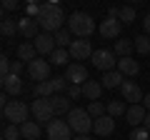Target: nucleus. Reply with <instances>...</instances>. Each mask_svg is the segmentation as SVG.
<instances>
[{
  "label": "nucleus",
  "instance_id": "obj_24",
  "mask_svg": "<svg viewBox=\"0 0 150 140\" xmlns=\"http://www.w3.org/2000/svg\"><path fill=\"white\" fill-rule=\"evenodd\" d=\"M20 133L25 140H38L40 138V123H35V120H28V123L20 125Z\"/></svg>",
  "mask_w": 150,
  "mask_h": 140
},
{
  "label": "nucleus",
  "instance_id": "obj_39",
  "mask_svg": "<svg viewBox=\"0 0 150 140\" xmlns=\"http://www.w3.org/2000/svg\"><path fill=\"white\" fill-rule=\"evenodd\" d=\"M10 10H18V3H15V0H5V3H3V15L10 13Z\"/></svg>",
  "mask_w": 150,
  "mask_h": 140
},
{
  "label": "nucleus",
  "instance_id": "obj_23",
  "mask_svg": "<svg viewBox=\"0 0 150 140\" xmlns=\"http://www.w3.org/2000/svg\"><path fill=\"white\" fill-rule=\"evenodd\" d=\"M38 58V50H35V45L33 43H23V45H18V60H23V63H33V60Z\"/></svg>",
  "mask_w": 150,
  "mask_h": 140
},
{
  "label": "nucleus",
  "instance_id": "obj_42",
  "mask_svg": "<svg viewBox=\"0 0 150 140\" xmlns=\"http://www.w3.org/2000/svg\"><path fill=\"white\" fill-rule=\"evenodd\" d=\"M143 128H145V130H148V133H150V113L145 115V123H143Z\"/></svg>",
  "mask_w": 150,
  "mask_h": 140
},
{
  "label": "nucleus",
  "instance_id": "obj_36",
  "mask_svg": "<svg viewBox=\"0 0 150 140\" xmlns=\"http://www.w3.org/2000/svg\"><path fill=\"white\" fill-rule=\"evenodd\" d=\"M128 140H150V133H148L145 128H133Z\"/></svg>",
  "mask_w": 150,
  "mask_h": 140
},
{
  "label": "nucleus",
  "instance_id": "obj_13",
  "mask_svg": "<svg viewBox=\"0 0 150 140\" xmlns=\"http://www.w3.org/2000/svg\"><path fill=\"white\" fill-rule=\"evenodd\" d=\"M38 28H40V23L35 20V18H28V15H23L20 20H18V33H20L23 38H28V40H35L40 33H38Z\"/></svg>",
  "mask_w": 150,
  "mask_h": 140
},
{
  "label": "nucleus",
  "instance_id": "obj_41",
  "mask_svg": "<svg viewBox=\"0 0 150 140\" xmlns=\"http://www.w3.org/2000/svg\"><path fill=\"white\" fill-rule=\"evenodd\" d=\"M143 108L150 113V95H145V98H143Z\"/></svg>",
  "mask_w": 150,
  "mask_h": 140
},
{
  "label": "nucleus",
  "instance_id": "obj_34",
  "mask_svg": "<svg viewBox=\"0 0 150 140\" xmlns=\"http://www.w3.org/2000/svg\"><path fill=\"white\" fill-rule=\"evenodd\" d=\"M120 23H123V25H130V23H135V8H133V5L120 8Z\"/></svg>",
  "mask_w": 150,
  "mask_h": 140
},
{
  "label": "nucleus",
  "instance_id": "obj_40",
  "mask_svg": "<svg viewBox=\"0 0 150 140\" xmlns=\"http://www.w3.org/2000/svg\"><path fill=\"white\" fill-rule=\"evenodd\" d=\"M143 28H145V35H150V15H145V20H143Z\"/></svg>",
  "mask_w": 150,
  "mask_h": 140
},
{
  "label": "nucleus",
  "instance_id": "obj_2",
  "mask_svg": "<svg viewBox=\"0 0 150 140\" xmlns=\"http://www.w3.org/2000/svg\"><path fill=\"white\" fill-rule=\"evenodd\" d=\"M68 30L73 33V38H80V40H88L95 33V20H93L88 13H73L68 18Z\"/></svg>",
  "mask_w": 150,
  "mask_h": 140
},
{
  "label": "nucleus",
  "instance_id": "obj_21",
  "mask_svg": "<svg viewBox=\"0 0 150 140\" xmlns=\"http://www.w3.org/2000/svg\"><path fill=\"white\" fill-rule=\"evenodd\" d=\"M100 93H103V85L98 80H88L85 85H83V98L90 103H98L100 100Z\"/></svg>",
  "mask_w": 150,
  "mask_h": 140
},
{
  "label": "nucleus",
  "instance_id": "obj_27",
  "mask_svg": "<svg viewBox=\"0 0 150 140\" xmlns=\"http://www.w3.org/2000/svg\"><path fill=\"white\" fill-rule=\"evenodd\" d=\"M50 85H53L55 95H63V93H68L70 83H68V78H65V75H55V78H50Z\"/></svg>",
  "mask_w": 150,
  "mask_h": 140
},
{
  "label": "nucleus",
  "instance_id": "obj_26",
  "mask_svg": "<svg viewBox=\"0 0 150 140\" xmlns=\"http://www.w3.org/2000/svg\"><path fill=\"white\" fill-rule=\"evenodd\" d=\"M55 45H58V48H65V50H68L70 45H73V33H70L68 28L58 30V33H55Z\"/></svg>",
  "mask_w": 150,
  "mask_h": 140
},
{
  "label": "nucleus",
  "instance_id": "obj_14",
  "mask_svg": "<svg viewBox=\"0 0 150 140\" xmlns=\"http://www.w3.org/2000/svg\"><path fill=\"white\" fill-rule=\"evenodd\" d=\"M70 58H75V60H88V58H93V45H90V40H73V45H70Z\"/></svg>",
  "mask_w": 150,
  "mask_h": 140
},
{
  "label": "nucleus",
  "instance_id": "obj_22",
  "mask_svg": "<svg viewBox=\"0 0 150 140\" xmlns=\"http://www.w3.org/2000/svg\"><path fill=\"white\" fill-rule=\"evenodd\" d=\"M133 50H135V43L133 40H115V48H112V53L120 58H133Z\"/></svg>",
  "mask_w": 150,
  "mask_h": 140
},
{
  "label": "nucleus",
  "instance_id": "obj_4",
  "mask_svg": "<svg viewBox=\"0 0 150 140\" xmlns=\"http://www.w3.org/2000/svg\"><path fill=\"white\" fill-rule=\"evenodd\" d=\"M93 123L95 120L88 115V110H83V108H73L68 113V125H70V130L73 133H78V135H88L93 130Z\"/></svg>",
  "mask_w": 150,
  "mask_h": 140
},
{
  "label": "nucleus",
  "instance_id": "obj_30",
  "mask_svg": "<svg viewBox=\"0 0 150 140\" xmlns=\"http://www.w3.org/2000/svg\"><path fill=\"white\" fill-rule=\"evenodd\" d=\"M33 95H35V98H45V100H48V98H53L55 93H53L50 80H48V83H38V85H33Z\"/></svg>",
  "mask_w": 150,
  "mask_h": 140
},
{
  "label": "nucleus",
  "instance_id": "obj_15",
  "mask_svg": "<svg viewBox=\"0 0 150 140\" xmlns=\"http://www.w3.org/2000/svg\"><path fill=\"white\" fill-rule=\"evenodd\" d=\"M25 90L23 88V80H20V75H8V78H3V93L5 95H10V98H15L18 100V95Z\"/></svg>",
  "mask_w": 150,
  "mask_h": 140
},
{
  "label": "nucleus",
  "instance_id": "obj_10",
  "mask_svg": "<svg viewBox=\"0 0 150 140\" xmlns=\"http://www.w3.org/2000/svg\"><path fill=\"white\" fill-rule=\"evenodd\" d=\"M120 95H123V100L130 103V105H143V98H145L135 80H125L123 85H120Z\"/></svg>",
  "mask_w": 150,
  "mask_h": 140
},
{
  "label": "nucleus",
  "instance_id": "obj_32",
  "mask_svg": "<svg viewBox=\"0 0 150 140\" xmlns=\"http://www.w3.org/2000/svg\"><path fill=\"white\" fill-rule=\"evenodd\" d=\"M68 60H70V50H65V48H58L50 55V65H68Z\"/></svg>",
  "mask_w": 150,
  "mask_h": 140
},
{
  "label": "nucleus",
  "instance_id": "obj_18",
  "mask_svg": "<svg viewBox=\"0 0 150 140\" xmlns=\"http://www.w3.org/2000/svg\"><path fill=\"white\" fill-rule=\"evenodd\" d=\"M118 73H123L125 78H135L140 73V63L135 58H120L118 60Z\"/></svg>",
  "mask_w": 150,
  "mask_h": 140
},
{
  "label": "nucleus",
  "instance_id": "obj_38",
  "mask_svg": "<svg viewBox=\"0 0 150 140\" xmlns=\"http://www.w3.org/2000/svg\"><path fill=\"white\" fill-rule=\"evenodd\" d=\"M65 95H68L70 100H75V98H80V95H83V85H70Z\"/></svg>",
  "mask_w": 150,
  "mask_h": 140
},
{
  "label": "nucleus",
  "instance_id": "obj_20",
  "mask_svg": "<svg viewBox=\"0 0 150 140\" xmlns=\"http://www.w3.org/2000/svg\"><path fill=\"white\" fill-rule=\"evenodd\" d=\"M50 105H53V113H55V118H60V115H68L70 110V98L68 95H53L50 98Z\"/></svg>",
  "mask_w": 150,
  "mask_h": 140
},
{
  "label": "nucleus",
  "instance_id": "obj_29",
  "mask_svg": "<svg viewBox=\"0 0 150 140\" xmlns=\"http://www.w3.org/2000/svg\"><path fill=\"white\" fill-rule=\"evenodd\" d=\"M0 33H3V38H13L18 33V20H13V18H3V23H0Z\"/></svg>",
  "mask_w": 150,
  "mask_h": 140
},
{
  "label": "nucleus",
  "instance_id": "obj_43",
  "mask_svg": "<svg viewBox=\"0 0 150 140\" xmlns=\"http://www.w3.org/2000/svg\"><path fill=\"white\" fill-rule=\"evenodd\" d=\"M73 140H93V138H90V135H75Z\"/></svg>",
  "mask_w": 150,
  "mask_h": 140
},
{
  "label": "nucleus",
  "instance_id": "obj_31",
  "mask_svg": "<svg viewBox=\"0 0 150 140\" xmlns=\"http://www.w3.org/2000/svg\"><path fill=\"white\" fill-rule=\"evenodd\" d=\"M88 115H90V118H103V115H108V105H103V103L100 100H98V103H88Z\"/></svg>",
  "mask_w": 150,
  "mask_h": 140
},
{
  "label": "nucleus",
  "instance_id": "obj_3",
  "mask_svg": "<svg viewBox=\"0 0 150 140\" xmlns=\"http://www.w3.org/2000/svg\"><path fill=\"white\" fill-rule=\"evenodd\" d=\"M3 118L10 125H23V123L30 120V105L23 103V100H10L5 108H3Z\"/></svg>",
  "mask_w": 150,
  "mask_h": 140
},
{
  "label": "nucleus",
  "instance_id": "obj_1",
  "mask_svg": "<svg viewBox=\"0 0 150 140\" xmlns=\"http://www.w3.org/2000/svg\"><path fill=\"white\" fill-rule=\"evenodd\" d=\"M68 20L63 13V8L58 5V3H43L40 5V15H38V23H40V28H43V33H50V35H55L58 30H63V23Z\"/></svg>",
  "mask_w": 150,
  "mask_h": 140
},
{
  "label": "nucleus",
  "instance_id": "obj_35",
  "mask_svg": "<svg viewBox=\"0 0 150 140\" xmlns=\"http://www.w3.org/2000/svg\"><path fill=\"white\" fill-rule=\"evenodd\" d=\"M13 73V60L8 55H0V78H8Z\"/></svg>",
  "mask_w": 150,
  "mask_h": 140
},
{
  "label": "nucleus",
  "instance_id": "obj_28",
  "mask_svg": "<svg viewBox=\"0 0 150 140\" xmlns=\"http://www.w3.org/2000/svg\"><path fill=\"white\" fill-rule=\"evenodd\" d=\"M128 108L130 105H125L123 100H112V103H108V115L110 118H120V115L128 113Z\"/></svg>",
  "mask_w": 150,
  "mask_h": 140
},
{
  "label": "nucleus",
  "instance_id": "obj_37",
  "mask_svg": "<svg viewBox=\"0 0 150 140\" xmlns=\"http://www.w3.org/2000/svg\"><path fill=\"white\" fill-rule=\"evenodd\" d=\"M25 15L38 20V15H40V5H38V3H28V5H25Z\"/></svg>",
  "mask_w": 150,
  "mask_h": 140
},
{
  "label": "nucleus",
  "instance_id": "obj_33",
  "mask_svg": "<svg viewBox=\"0 0 150 140\" xmlns=\"http://www.w3.org/2000/svg\"><path fill=\"white\" fill-rule=\"evenodd\" d=\"M23 133H20V125H10L8 123L5 128H3V140H20Z\"/></svg>",
  "mask_w": 150,
  "mask_h": 140
},
{
  "label": "nucleus",
  "instance_id": "obj_7",
  "mask_svg": "<svg viewBox=\"0 0 150 140\" xmlns=\"http://www.w3.org/2000/svg\"><path fill=\"white\" fill-rule=\"evenodd\" d=\"M90 60H93V65H95L98 70H103V73L118 70V68H115V65H118V60H115V53H112V50H108V48H100V50H95Z\"/></svg>",
  "mask_w": 150,
  "mask_h": 140
},
{
  "label": "nucleus",
  "instance_id": "obj_9",
  "mask_svg": "<svg viewBox=\"0 0 150 140\" xmlns=\"http://www.w3.org/2000/svg\"><path fill=\"white\" fill-rule=\"evenodd\" d=\"M45 130H48V140H73V130H70L68 120L55 118Z\"/></svg>",
  "mask_w": 150,
  "mask_h": 140
},
{
  "label": "nucleus",
  "instance_id": "obj_8",
  "mask_svg": "<svg viewBox=\"0 0 150 140\" xmlns=\"http://www.w3.org/2000/svg\"><path fill=\"white\" fill-rule=\"evenodd\" d=\"M98 33H100V38H105V40H120L123 23H120V18H105V20L98 25Z\"/></svg>",
  "mask_w": 150,
  "mask_h": 140
},
{
  "label": "nucleus",
  "instance_id": "obj_11",
  "mask_svg": "<svg viewBox=\"0 0 150 140\" xmlns=\"http://www.w3.org/2000/svg\"><path fill=\"white\" fill-rule=\"evenodd\" d=\"M65 78H68L70 85H85L88 83V68L80 63H73L65 68Z\"/></svg>",
  "mask_w": 150,
  "mask_h": 140
},
{
  "label": "nucleus",
  "instance_id": "obj_12",
  "mask_svg": "<svg viewBox=\"0 0 150 140\" xmlns=\"http://www.w3.org/2000/svg\"><path fill=\"white\" fill-rule=\"evenodd\" d=\"M33 45H35L38 55H53L55 50H58V45H55V35H50V33H40V35L33 40Z\"/></svg>",
  "mask_w": 150,
  "mask_h": 140
},
{
  "label": "nucleus",
  "instance_id": "obj_25",
  "mask_svg": "<svg viewBox=\"0 0 150 140\" xmlns=\"http://www.w3.org/2000/svg\"><path fill=\"white\" fill-rule=\"evenodd\" d=\"M133 43H135V53L138 55H150V35H135L133 38Z\"/></svg>",
  "mask_w": 150,
  "mask_h": 140
},
{
  "label": "nucleus",
  "instance_id": "obj_19",
  "mask_svg": "<svg viewBox=\"0 0 150 140\" xmlns=\"http://www.w3.org/2000/svg\"><path fill=\"white\" fill-rule=\"evenodd\" d=\"M123 83H125V75H123V73H118V70L103 73V78H100V85L108 88V90H115V88H120Z\"/></svg>",
  "mask_w": 150,
  "mask_h": 140
},
{
  "label": "nucleus",
  "instance_id": "obj_16",
  "mask_svg": "<svg viewBox=\"0 0 150 140\" xmlns=\"http://www.w3.org/2000/svg\"><path fill=\"white\" fill-rule=\"evenodd\" d=\"M145 115H148V110H145L143 105H130L128 113H125V120L130 123V128H143Z\"/></svg>",
  "mask_w": 150,
  "mask_h": 140
},
{
  "label": "nucleus",
  "instance_id": "obj_5",
  "mask_svg": "<svg viewBox=\"0 0 150 140\" xmlns=\"http://www.w3.org/2000/svg\"><path fill=\"white\" fill-rule=\"evenodd\" d=\"M30 113H33V120H35V123H40V125H45V128L55 120L53 105H50V98H48V100H45V98H35V100L30 103Z\"/></svg>",
  "mask_w": 150,
  "mask_h": 140
},
{
  "label": "nucleus",
  "instance_id": "obj_6",
  "mask_svg": "<svg viewBox=\"0 0 150 140\" xmlns=\"http://www.w3.org/2000/svg\"><path fill=\"white\" fill-rule=\"evenodd\" d=\"M50 60H40V58H35L33 63H28V78L33 80V85H38V83H48L50 80Z\"/></svg>",
  "mask_w": 150,
  "mask_h": 140
},
{
  "label": "nucleus",
  "instance_id": "obj_17",
  "mask_svg": "<svg viewBox=\"0 0 150 140\" xmlns=\"http://www.w3.org/2000/svg\"><path fill=\"white\" fill-rule=\"evenodd\" d=\"M93 130H95V135H100V138L112 135V130H115V118H110V115H103V118H98L95 123H93Z\"/></svg>",
  "mask_w": 150,
  "mask_h": 140
}]
</instances>
